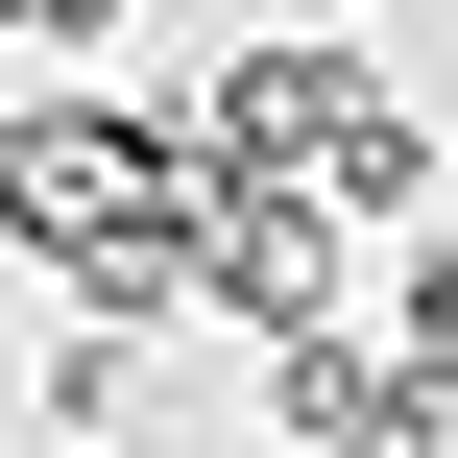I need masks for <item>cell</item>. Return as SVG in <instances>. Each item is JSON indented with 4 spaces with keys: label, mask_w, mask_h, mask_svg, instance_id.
Returning a JSON list of instances; mask_svg holds the SVG:
<instances>
[{
    "label": "cell",
    "mask_w": 458,
    "mask_h": 458,
    "mask_svg": "<svg viewBox=\"0 0 458 458\" xmlns=\"http://www.w3.org/2000/svg\"><path fill=\"white\" fill-rule=\"evenodd\" d=\"M193 217H217V145L193 121H121V97L0 121V242L72 266V314H169L193 290Z\"/></svg>",
    "instance_id": "obj_1"
},
{
    "label": "cell",
    "mask_w": 458,
    "mask_h": 458,
    "mask_svg": "<svg viewBox=\"0 0 458 458\" xmlns=\"http://www.w3.org/2000/svg\"><path fill=\"white\" fill-rule=\"evenodd\" d=\"M193 145L217 169H266V193H314V217H411L435 193V121H411V72L386 48H338V24H242L217 48V97H193Z\"/></svg>",
    "instance_id": "obj_2"
},
{
    "label": "cell",
    "mask_w": 458,
    "mask_h": 458,
    "mask_svg": "<svg viewBox=\"0 0 458 458\" xmlns=\"http://www.w3.org/2000/svg\"><path fill=\"white\" fill-rule=\"evenodd\" d=\"M193 314L314 338V314H338V217H314V193H266V169H217V217H193Z\"/></svg>",
    "instance_id": "obj_3"
},
{
    "label": "cell",
    "mask_w": 458,
    "mask_h": 458,
    "mask_svg": "<svg viewBox=\"0 0 458 458\" xmlns=\"http://www.w3.org/2000/svg\"><path fill=\"white\" fill-rule=\"evenodd\" d=\"M386 362H435V386H458V242H411V290H386Z\"/></svg>",
    "instance_id": "obj_4"
},
{
    "label": "cell",
    "mask_w": 458,
    "mask_h": 458,
    "mask_svg": "<svg viewBox=\"0 0 458 458\" xmlns=\"http://www.w3.org/2000/svg\"><path fill=\"white\" fill-rule=\"evenodd\" d=\"M97 24H121V0H48V48H97Z\"/></svg>",
    "instance_id": "obj_5"
},
{
    "label": "cell",
    "mask_w": 458,
    "mask_h": 458,
    "mask_svg": "<svg viewBox=\"0 0 458 458\" xmlns=\"http://www.w3.org/2000/svg\"><path fill=\"white\" fill-rule=\"evenodd\" d=\"M24 24H48V0H0V48H24Z\"/></svg>",
    "instance_id": "obj_6"
}]
</instances>
